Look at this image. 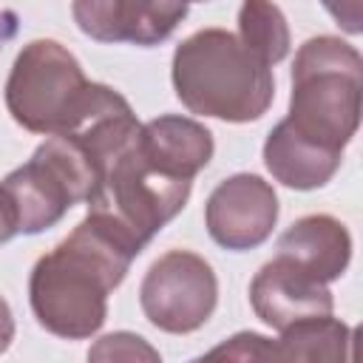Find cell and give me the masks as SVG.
<instances>
[{
    "instance_id": "obj_3",
    "label": "cell",
    "mask_w": 363,
    "mask_h": 363,
    "mask_svg": "<svg viewBox=\"0 0 363 363\" xmlns=\"http://www.w3.org/2000/svg\"><path fill=\"white\" fill-rule=\"evenodd\" d=\"M170 79L179 102L199 116L255 122L275 99L272 68L227 28H201L173 51Z\"/></svg>"
},
{
    "instance_id": "obj_8",
    "label": "cell",
    "mask_w": 363,
    "mask_h": 363,
    "mask_svg": "<svg viewBox=\"0 0 363 363\" xmlns=\"http://www.w3.org/2000/svg\"><path fill=\"white\" fill-rule=\"evenodd\" d=\"M250 303L252 312L275 332L303 320L332 318L335 309L329 286L281 255L267 261L250 281Z\"/></svg>"
},
{
    "instance_id": "obj_16",
    "label": "cell",
    "mask_w": 363,
    "mask_h": 363,
    "mask_svg": "<svg viewBox=\"0 0 363 363\" xmlns=\"http://www.w3.org/2000/svg\"><path fill=\"white\" fill-rule=\"evenodd\" d=\"M261 340H264V335H258V332H235L233 337L221 340L218 346L193 357L190 363H255Z\"/></svg>"
},
{
    "instance_id": "obj_1",
    "label": "cell",
    "mask_w": 363,
    "mask_h": 363,
    "mask_svg": "<svg viewBox=\"0 0 363 363\" xmlns=\"http://www.w3.org/2000/svg\"><path fill=\"white\" fill-rule=\"evenodd\" d=\"M145 247L111 218L88 213L28 275L37 323L65 340L96 335L108 318V295L125 281Z\"/></svg>"
},
{
    "instance_id": "obj_19",
    "label": "cell",
    "mask_w": 363,
    "mask_h": 363,
    "mask_svg": "<svg viewBox=\"0 0 363 363\" xmlns=\"http://www.w3.org/2000/svg\"><path fill=\"white\" fill-rule=\"evenodd\" d=\"M14 31H17V14L9 9H0V48L14 37Z\"/></svg>"
},
{
    "instance_id": "obj_2",
    "label": "cell",
    "mask_w": 363,
    "mask_h": 363,
    "mask_svg": "<svg viewBox=\"0 0 363 363\" xmlns=\"http://www.w3.org/2000/svg\"><path fill=\"white\" fill-rule=\"evenodd\" d=\"M6 108L20 128L45 139L133 111L119 91L91 82L79 60L57 40H31L20 48L6 79Z\"/></svg>"
},
{
    "instance_id": "obj_7",
    "label": "cell",
    "mask_w": 363,
    "mask_h": 363,
    "mask_svg": "<svg viewBox=\"0 0 363 363\" xmlns=\"http://www.w3.org/2000/svg\"><path fill=\"white\" fill-rule=\"evenodd\" d=\"M278 221V196L269 182L255 173H235L216 184L204 204V227L210 238L233 252L261 247Z\"/></svg>"
},
{
    "instance_id": "obj_10",
    "label": "cell",
    "mask_w": 363,
    "mask_h": 363,
    "mask_svg": "<svg viewBox=\"0 0 363 363\" xmlns=\"http://www.w3.org/2000/svg\"><path fill=\"white\" fill-rule=\"evenodd\" d=\"M278 255L329 286L346 272L352 261V235L335 216L312 213L292 221L281 233Z\"/></svg>"
},
{
    "instance_id": "obj_15",
    "label": "cell",
    "mask_w": 363,
    "mask_h": 363,
    "mask_svg": "<svg viewBox=\"0 0 363 363\" xmlns=\"http://www.w3.org/2000/svg\"><path fill=\"white\" fill-rule=\"evenodd\" d=\"M85 363H162V354L142 335L122 329L96 337L85 354Z\"/></svg>"
},
{
    "instance_id": "obj_17",
    "label": "cell",
    "mask_w": 363,
    "mask_h": 363,
    "mask_svg": "<svg viewBox=\"0 0 363 363\" xmlns=\"http://www.w3.org/2000/svg\"><path fill=\"white\" fill-rule=\"evenodd\" d=\"M11 340H14V315L9 301L0 295V354L11 346Z\"/></svg>"
},
{
    "instance_id": "obj_4",
    "label": "cell",
    "mask_w": 363,
    "mask_h": 363,
    "mask_svg": "<svg viewBox=\"0 0 363 363\" xmlns=\"http://www.w3.org/2000/svg\"><path fill=\"white\" fill-rule=\"evenodd\" d=\"M363 60L340 37H309L292 62L286 128L301 139L343 156L360 125Z\"/></svg>"
},
{
    "instance_id": "obj_12",
    "label": "cell",
    "mask_w": 363,
    "mask_h": 363,
    "mask_svg": "<svg viewBox=\"0 0 363 363\" xmlns=\"http://www.w3.org/2000/svg\"><path fill=\"white\" fill-rule=\"evenodd\" d=\"M357 329L337 318L303 320L267 337L258 346L255 363H357Z\"/></svg>"
},
{
    "instance_id": "obj_11",
    "label": "cell",
    "mask_w": 363,
    "mask_h": 363,
    "mask_svg": "<svg viewBox=\"0 0 363 363\" xmlns=\"http://www.w3.org/2000/svg\"><path fill=\"white\" fill-rule=\"evenodd\" d=\"M139 147L145 159L173 179L193 182L213 159L216 142L210 128L190 116L164 113L142 125Z\"/></svg>"
},
{
    "instance_id": "obj_6",
    "label": "cell",
    "mask_w": 363,
    "mask_h": 363,
    "mask_svg": "<svg viewBox=\"0 0 363 363\" xmlns=\"http://www.w3.org/2000/svg\"><path fill=\"white\" fill-rule=\"evenodd\" d=\"M218 303V278L199 252L170 250L159 255L142 284L139 306L145 318L170 335H190L201 329Z\"/></svg>"
},
{
    "instance_id": "obj_13",
    "label": "cell",
    "mask_w": 363,
    "mask_h": 363,
    "mask_svg": "<svg viewBox=\"0 0 363 363\" xmlns=\"http://www.w3.org/2000/svg\"><path fill=\"white\" fill-rule=\"evenodd\" d=\"M343 156L329 153L286 128L281 119L264 139V164L275 182L292 190H315L332 182Z\"/></svg>"
},
{
    "instance_id": "obj_5",
    "label": "cell",
    "mask_w": 363,
    "mask_h": 363,
    "mask_svg": "<svg viewBox=\"0 0 363 363\" xmlns=\"http://www.w3.org/2000/svg\"><path fill=\"white\" fill-rule=\"evenodd\" d=\"M99 170L88 147L77 136H48L26 164L0 182L17 235H37L96 193Z\"/></svg>"
},
{
    "instance_id": "obj_9",
    "label": "cell",
    "mask_w": 363,
    "mask_h": 363,
    "mask_svg": "<svg viewBox=\"0 0 363 363\" xmlns=\"http://www.w3.org/2000/svg\"><path fill=\"white\" fill-rule=\"evenodd\" d=\"M182 3H145V0H77L71 14L82 34L99 43L159 45L187 17Z\"/></svg>"
},
{
    "instance_id": "obj_14",
    "label": "cell",
    "mask_w": 363,
    "mask_h": 363,
    "mask_svg": "<svg viewBox=\"0 0 363 363\" xmlns=\"http://www.w3.org/2000/svg\"><path fill=\"white\" fill-rule=\"evenodd\" d=\"M241 45L255 54L264 65H278L289 54V26L284 11L275 3L247 0L238 9V34Z\"/></svg>"
},
{
    "instance_id": "obj_18",
    "label": "cell",
    "mask_w": 363,
    "mask_h": 363,
    "mask_svg": "<svg viewBox=\"0 0 363 363\" xmlns=\"http://www.w3.org/2000/svg\"><path fill=\"white\" fill-rule=\"evenodd\" d=\"M17 235V224H14V213L6 201V196L0 193V244H6L9 238Z\"/></svg>"
}]
</instances>
